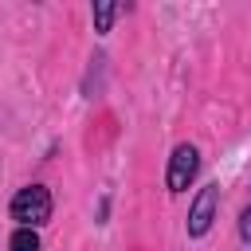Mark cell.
<instances>
[{"label": "cell", "instance_id": "1", "mask_svg": "<svg viewBox=\"0 0 251 251\" xmlns=\"http://www.w3.org/2000/svg\"><path fill=\"white\" fill-rule=\"evenodd\" d=\"M12 220L20 227H43L51 220V192L43 184H27L12 196Z\"/></svg>", "mask_w": 251, "mask_h": 251}, {"label": "cell", "instance_id": "3", "mask_svg": "<svg viewBox=\"0 0 251 251\" xmlns=\"http://www.w3.org/2000/svg\"><path fill=\"white\" fill-rule=\"evenodd\" d=\"M216 208H220V184H204L188 208V235H204L216 220Z\"/></svg>", "mask_w": 251, "mask_h": 251}, {"label": "cell", "instance_id": "4", "mask_svg": "<svg viewBox=\"0 0 251 251\" xmlns=\"http://www.w3.org/2000/svg\"><path fill=\"white\" fill-rule=\"evenodd\" d=\"M12 251H39V235H35V227H16V235H12Z\"/></svg>", "mask_w": 251, "mask_h": 251}, {"label": "cell", "instance_id": "6", "mask_svg": "<svg viewBox=\"0 0 251 251\" xmlns=\"http://www.w3.org/2000/svg\"><path fill=\"white\" fill-rule=\"evenodd\" d=\"M239 231H243V239L251 243V204L243 208V216H239Z\"/></svg>", "mask_w": 251, "mask_h": 251}, {"label": "cell", "instance_id": "2", "mask_svg": "<svg viewBox=\"0 0 251 251\" xmlns=\"http://www.w3.org/2000/svg\"><path fill=\"white\" fill-rule=\"evenodd\" d=\"M196 169H200V153H196V145H176L173 149V157H169V192H184L188 184H192V176H196Z\"/></svg>", "mask_w": 251, "mask_h": 251}, {"label": "cell", "instance_id": "5", "mask_svg": "<svg viewBox=\"0 0 251 251\" xmlns=\"http://www.w3.org/2000/svg\"><path fill=\"white\" fill-rule=\"evenodd\" d=\"M114 16H118V4H94V27L98 31H110Z\"/></svg>", "mask_w": 251, "mask_h": 251}]
</instances>
